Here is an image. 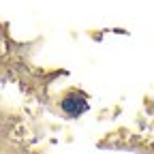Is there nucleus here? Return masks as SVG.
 <instances>
[{"instance_id": "obj_1", "label": "nucleus", "mask_w": 154, "mask_h": 154, "mask_svg": "<svg viewBox=\"0 0 154 154\" xmlns=\"http://www.w3.org/2000/svg\"><path fill=\"white\" fill-rule=\"evenodd\" d=\"M86 107H88V105H86L82 99H66V101H64V109H66L69 113H73V116H79Z\"/></svg>"}]
</instances>
